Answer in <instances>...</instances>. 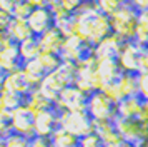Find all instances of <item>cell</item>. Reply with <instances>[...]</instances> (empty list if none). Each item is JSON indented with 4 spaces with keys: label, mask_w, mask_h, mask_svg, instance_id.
I'll return each mask as SVG.
<instances>
[{
    "label": "cell",
    "mask_w": 148,
    "mask_h": 147,
    "mask_svg": "<svg viewBox=\"0 0 148 147\" xmlns=\"http://www.w3.org/2000/svg\"><path fill=\"white\" fill-rule=\"evenodd\" d=\"M25 99L27 97H22V95H17V94H12V92H0V104L5 107L7 110H15L18 109L20 105L25 104Z\"/></svg>",
    "instance_id": "cb8c5ba5"
},
{
    "label": "cell",
    "mask_w": 148,
    "mask_h": 147,
    "mask_svg": "<svg viewBox=\"0 0 148 147\" xmlns=\"http://www.w3.org/2000/svg\"><path fill=\"white\" fill-rule=\"evenodd\" d=\"M87 92H83L80 87L72 84L62 90L55 104L60 110H83L87 105Z\"/></svg>",
    "instance_id": "ba28073f"
},
{
    "label": "cell",
    "mask_w": 148,
    "mask_h": 147,
    "mask_svg": "<svg viewBox=\"0 0 148 147\" xmlns=\"http://www.w3.org/2000/svg\"><path fill=\"white\" fill-rule=\"evenodd\" d=\"M50 139L53 147H80V137L65 130L63 127H58Z\"/></svg>",
    "instance_id": "7402d4cb"
},
{
    "label": "cell",
    "mask_w": 148,
    "mask_h": 147,
    "mask_svg": "<svg viewBox=\"0 0 148 147\" xmlns=\"http://www.w3.org/2000/svg\"><path fill=\"white\" fill-rule=\"evenodd\" d=\"M22 0H0V8L2 10H7V12H14V8Z\"/></svg>",
    "instance_id": "836d02e7"
},
{
    "label": "cell",
    "mask_w": 148,
    "mask_h": 147,
    "mask_svg": "<svg viewBox=\"0 0 148 147\" xmlns=\"http://www.w3.org/2000/svg\"><path fill=\"white\" fill-rule=\"evenodd\" d=\"M145 100L140 95H132V97H123L116 102V117L123 119H136L140 117L141 107Z\"/></svg>",
    "instance_id": "2e32d148"
},
{
    "label": "cell",
    "mask_w": 148,
    "mask_h": 147,
    "mask_svg": "<svg viewBox=\"0 0 148 147\" xmlns=\"http://www.w3.org/2000/svg\"><path fill=\"white\" fill-rule=\"evenodd\" d=\"M138 74H148V49L141 50L138 62Z\"/></svg>",
    "instance_id": "1f68e13d"
},
{
    "label": "cell",
    "mask_w": 148,
    "mask_h": 147,
    "mask_svg": "<svg viewBox=\"0 0 148 147\" xmlns=\"http://www.w3.org/2000/svg\"><path fill=\"white\" fill-rule=\"evenodd\" d=\"M85 2H95V0H85Z\"/></svg>",
    "instance_id": "ab89813d"
},
{
    "label": "cell",
    "mask_w": 148,
    "mask_h": 147,
    "mask_svg": "<svg viewBox=\"0 0 148 147\" xmlns=\"http://www.w3.org/2000/svg\"><path fill=\"white\" fill-rule=\"evenodd\" d=\"M65 39H67V35L62 32L57 25H53L52 28H48L47 32L42 33L38 37V42H40L42 50L60 53L62 49H63V44H65Z\"/></svg>",
    "instance_id": "7c38bea8"
},
{
    "label": "cell",
    "mask_w": 148,
    "mask_h": 147,
    "mask_svg": "<svg viewBox=\"0 0 148 147\" xmlns=\"http://www.w3.org/2000/svg\"><path fill=\"white\" fill-rule=\"evenodd\" d=\"M121 45H123V40L112 33L93 47V55L97 59H118Z\"/></svg>",
    "instance_id": "4fadbf2b"
},
{
    "label": "cell",
    "mask_w": 148,
    "mask_h": 147,
    "mask_svg": "<svg viewBox=\"0 0 148 147\" xmlns=\"http://www.w3.org/2000/svg\"><path fill=\"white\" fill-rule=\"evenodd\" d=\"M60 55L65 62L80 64L85 59H88L90 55H93V47L88 45L87 42H83L77 35H68L65 39V44H63Z\"/></svg>",
    "instance_id": "8992f818"
},
{
    "label": "cell",
    "mask_w": 148,
    "mask_h": 147,
    "mask_svg": "<svg viewBox=\"0 0 148 147\" xmlns=\"http://www.w3.org/2000/svg\"><path fill=\"white\" fill-rule=\"evenodd\" d=\"M60 114L62 110L57 107V104L35 112V135L52 137L60 127Z\"/></svg>",
    "instance_id": "5b68a950"
},
{
    "label": "cell",
    "mask_w": 148,
    "mask_h": 147,
    "mask_svg": "<svg viewBox=\"0 0 148 147\" xmlns=\"http://www.w3.org/2000/svg\"><path fill=\"white\" fill-rule=\"evenodd\" d=\"M18 52H20V59L22 62H28V60L37 59L42 52L40 42H38V37H30V39L23 40L18 44Z\"/></svg>",
    "instance_id": "44dd1931"
},
{
    "label": "cell",
    "mask_w": 148,
    "mask_h": 147,
    "mask_svg": "<svg viewBox=\"0 0 148 147\" xmlns=\"http://www.w3.org/2000/svg\"><path fill=\"white\" fill-rule=\"evenodd\" d=\"M22 72L25 75V79L27 82L30 84L32 89H38L42 84V80L45 79V69L42 67V64L38 62L37 59L34 60H28V62H23V65H22Z\"/></svg>",
    "instance_id": "e0dca14e"
},
{
    "label": "cell",
    "mask_w": 148,
    "mask_h": 147,
    "mask_svg": "<svg viewBox=\"0 0 148 147\" xmlns=\"http://www.w3.org/2000/svg\"><path fill=\"white\" fill-rule=\"evenodd\" d=\"M97 72L100 75L101 84H110V82H116L123 74L120 64L116 59H97ZM103 89V87H101Z\"/></svg>",
    "instance_id": "9a60e30c"
},
{
    "label": "cell",
    "mask_w": 148,
    "mask_h": 147,
    "mask_svg": "<svg viewBox=\"0 0 148 147\" xmlns=\"http://www.w3.org/2000/svg\"><path fill=\"white\" fill-rule=\"evenodd\" d=\"M128 5H132L136 12L141 10H148V0H127Z\"/></svg>",
    "instance_id": "d6a6232c"
},
{
    "label": "cell",
    "mask_w": 148,
    "mask_h": 147,
    "mask_svg": "<svg viewBox=\"0 0 148 147\" xmlns=\"http://www.w3.org/2000/svg\"><path fill=\"white\" fill-rule=\"evenodd\" d=\"M136 19H138V12L132 5L127 3L125 7H121L118 12L110 17L113 33L116 37H120L123 42L133 40L135 32H136Z\"/></svg>",
    "instance_id": "3957f363"
},
{
    "label": "cell",
    "mask_w": 148,
    "mask_h": 147,
    "mask_svg": "<svg viewBox=\"0 0 148 147\" xmlns=\"http://www.w3.org/2000/svg\"><path fill=\"white\" fill-rule=\"evenodd\" d=\"M5 79H7V72L0 67V92L3 90V85H5Z\"/></svg>",
    "instance_id": "d590c367"
},
{
    "label": "cell",
    "mask_w": 148,
    "mask_h": 147,
    "mask_svg": "<svg viewBox=\"0 0 148 147\" xmlns=\"http://www.w3.org/2000/svg\"><path fill=\"white\" fill-rule=\"evenodd\" d=\"M3 90H5V92L17 94V95H22V97H27L34 89H32L30 84L27 82L25 75H23V72H22V69H18V70H14V72L7 74ZM3 90H2V92H3Z\"/></svg>",
    "instance_id": "5bb4252c"
},
{
    "label": "cell",
    "mask_w": 148,
    "mask_h": 147,
    "mask_svg": "<svg viewBox=\"0 0 148 147\" xmlns=\"http://www.w3.org/2000/svg\"><path fill=\"white\" fill-rule=\"evenodd\" d=\"M37 60L42 64V67L45 69V72L50 74L57 70L58 67L63 64V59H62L60 53H55V52H45V50H42L40 55L37 57Z\"/></svg>",
    "instance_id": "603a6c76"
},
{
    "label": "cell",
    "mask_w": 148,
    "mask_h": 147,
    "mask_svg": "<svg viewBox=\"0 0 148 147\" xmlns=\"http://www.w3.org/2000/svg\"><path fill=\"white\" fill-rule=\"evenodd\" d=\"M30 144V137L22 135L17 132H10L5 135V147H28Z\"/></svg>",
    "instance_id": "484cf974"
},
{
    "label": "cell",
    "mask_w": 148,
    "mask_h": 147,
    "mask_svg": "<svg viewBox=\"0 0 148 147\" xmlns=\"http://www.w3.org/2000/svg\"><path fill=\"white\" fill-rule=\"evenodd\" d=\"M0 147H5V135H0Z\"/></svg>",
    "instance_id": "f35d334b"
},
{
    "label": "cell",
    "mask_w": 148,
    "mask_h": 147,
    "mask_svg": "<svg viewBox=\"0 0 148 147\" xmlns=\"http://www.w3.org/2000/svg\"><path fill=\"white\" fill-rule=\"evenodd\" d=\"M5 33H7L14 42H17V44H20V42H23V40L34 37L32 28H30L27 20L25 19H17V17L12 19V22H10V25H8V28H7Z\"/></svg>",
    "instance_id": "ac0fdd59"
},
{
    "label": "cell",
    "mask_w": 148,
    "mask_h": 147,
    "mask_svg": "<svg viewBox=\"0 0 148 147\" xmlns=\"http://www.w3.org/2000/svg\"><path fill=\"white\" fill-rule=\"evenodd\" d=\"M12 19H14L12 12H7V10H2V8H0V32L2 33L7 32V28H8V25H10Z\"/></svg>",
    "instance_id": "4dcf8cb0"
},
{
    "label": "cell",
    "mask_w": 148,
    "mask_h": 147,
    "mask_svg": "<svg viewBox=\"0 0 148 147\" xmlns=\"http://www.w3.org/2000/svg\"><path fill=\"white\" fill-rule=\"evenodd\" d=\"M140 53L141 49L133 40L123 42V45L118 53V64H120L123 72H136L138 74V62H140Z\"/></svg>",
    "instance_id": "30bf717a"
},
{
    "label": "cell",
    "mask_w": 148,
    "mask_h": 147,
    "mask_svg": "<svg viewBox=\"0 0 148 147\" xmlns=\"http://www.w3.org/2000/svg\"><path fill=\"white\" fill-rule=\"evenodd\" d=\"M110 17L101 13L95 2H83V5L73 13V33L88 45L95 47L103 39L112 35Z\"/></svg>",
    "instance_id": "6da1fadb"
},
{
    "label": "cell",
    "mask_w": 148,
    "mask_h": 147,
    "mask_svg": "<svg viewBox=\"0 0 148 147\" xmlns=\"http://www.w3.org/2000/svg\"><path fill=\"white\" fill-rule=\"evenodd\" d=\"M27 22L32 28V33L35 37H40L42 33H45L48 28L55 25V17L48 7H34Z\"/></svg>",
    "instance_id": "9c48e42d"
},
{
    "label": "cell",
    "mask_w": 148,
    "mask_h": 147,
    "mask_svg": "<svg viewBox=\"0 0 148 147\" xmlns=\"http://www.w3.org/2000/svg\"><path fill=\"white\" fill-rule=\"evenodd\" d=\"M28 147H53L50 137H42V135H32Z\"/></svg>",
    "instance_id": "f546056e"
},
{
    "label": "cell",
    "mask_w": 148,
    "mask_h": 147,
    "mask_svg": "<svg viewBox=\"0 0 148 147\" xmlns=\"http://www.w3.org/2000/svg\"><path fill=\"white\" fill-rule=\"evenodd\" d=\"M85 110L93 120H115L116 102H113L103 90H93L88 94Z\"/></svg>",
    "instance_id": "7a4b0ae2"
},
{
    "label": "cell",
    "mask_w": 148,
    "mask_h": 147,
    "mask_svg": "<svg viewBox=\"0 0 148 147\" xmlns=\"http://www.w3.org/2000/svg\"><path fill=\"white\" fill-rule=\"evenodd\" d=\"M10 130L22 135L32 137L35 135V112L28 105H20L12 110L10 115Z\"/></svg>",
    "instance_id": "52a82bcc"
},
{
    "label": "cell",
    "mask_w": 148,
    "mask_h": 147,
    "mask_svg": "<svg viewBox=\"0 0 148 147\" xmlns=\"http://www.w3.org/2000/svg\"><path fill=\"white\" fill-rule=\"evenodd\" d=\"M116 84L120 89L121 99L138 95V74L136 72H123L120 75V79L116 80Z\"/></svg>",
    "instance_id": "d6986e66"
},
{
    "label": "cell",
    "mask_w": 148,
    "mask_h": 147,
    "mask_svg": "<svg viewBox=\"0 0 148 147\" xmlns=\"http://www.w3.org/2000/svg\"><path fill=\"white\" fill-rule=\"evenodd\" d=\"M133 42L140 47L141 50L148 49V10L138 12L136 19V32H135Z\"/></svg>",
    "instance_id": "ffe728a7"
},
{
    "label": "cell",
    "mask_w": 148,
    "mask_h": 147,
    "mask_svg": "<svg viewBox=\"0 0 148 147\" xmlns=\"http://www.w3.org/2000/svg\"><path fill=\"white\" fill-rule=\"evenodd\" d=\"M95 5L98 7V10L101 13L112 17L113 13L120 10L121 7L127 5V0H95Z\"/></svg>",
    "instance_id": "d4e9b609"
},
{
    "label": "cell",
    "mask_w": 148,
    "mask_h": 147,
    "mask_svg": "<svg viewBox=\"0 0 148 147\" xmlns=\"http://www.w3.org/2000/svg\"><path fill=\"white\" fill-rule=\"evenodd\" d=\"M7 40H8V35H7V33H2V32H0V52H2L3 45L7 44Z\"/></svg>",
    "instance_id": "8d00e7d4"
},
{
    "label": "cell",
    "mask_w": 148,
    "mask_h": 147,
    "mask_svg": "<svg viewBox=\"0 0 148 147\" xmlns=\"http://www.w3.org/2000/svg\"><path fill=\"white\" fill-rule=\"evenodd\" d=\"M80 147H105V144H103L100 134H97L93 130V132L80 137Z\"/></svg>",
    "instance_id": "4316f807"
},
{
    "label": "cell",
    "mask_w": 148,
    "mask_h": 147,
    "mask_svg": "<svg viewBox=\"0 0 148 147\" xmlns=\"http://www.w3.org/2000/svg\"><path fill=\"white\" fill-rule=\"evenodd\" d=\"M32 10H34V7L30 5L27 0H22L20 3L14 8L12 15H14V17H17V19H25V20H27L28 15L32 13Z\"/></svg>",
    "instance_id": "83f0119b"
},
{
    "label": "cell",
    "mask_w": 148,
    "mask_h": 147,
    "mask_svg": "<svg viewBox=\"0 0 148 147\" xmlns=\"http://www.w3.org/2000/svg\"><path fill=\"white\" fill-rule=\"evenodd\" d=\"M23 62L20 59V52H18V44L8 37L7 44L3 45L2 52H0V67L5 70V72H14L22 69Z\"/></svg>",
    "instance_id": "8fae6325"
},
{
    "label": "cell",
    "mask_w": 148,
    "mask_h": 147,
    "mask_svg": "<svg viewBox=\"0 0 148 147\" xmlns=\"http://www.w3.org/2000/svg\"><path fill=\"white\" fill-rule=\"evenodd\" d=\"M138 95L148 100V74H138Z\"/></svg>",
    "instance_id": "f1b7e54d"
},
{
    "label": "cell",
    "mask_w": 148,
    "mask_h": 147,
    "mask_svg": "<svg viewBox=\"0 0 148 147\" xmlns=\"http://www.w3.org/2000/svg\"><path fill=\"white\" fill-rule=\"evenodd\" d=\"M60 127L78 137H83L87 134L93 132V119L88 115L85 109L83 110H62Z\"/></svg>",
    "instance_id": "277c9868"
},
{
    "label": "cell",
    "mask_w": 148,
    "mask_h": 147,
    "mask_svg": "<svg viewBox=\"0 0 148 147\" xmlns=\"http://www.w3.org/2000/svg\"><path fill=\"white\" fill-rule=\"evenodd\" d=\"M27 2L32 7H48V3H50L52 0H27Z\"/></svg>",
    "instance_id": "e575fe53"
},
{
    "label": "cell",
    "mask_w": 148,
    "mask_h": 147,
    "mask_svg": "<svg viewBox=\"0 0 148 147\" xmlns=\"http://www.w3.org/2000/svg\"><path fill=\"white\" fill-rule=\"evenodd\" d=\"M118 147H136V144H133V142H128V140H123Z\"/></svg>",
    "instance_id": "74e56055"
}]
</instances>
